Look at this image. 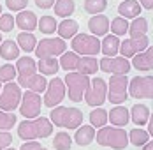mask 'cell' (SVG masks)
<instances>
[{
    "label": "cell",
    "instance_id": "obj_1",
    "mask_svg": "<svg viewBox=\"0 0 153 150\" xmlns=\"http://www.w3.org/2000/svg\"><path fill=\"white\" fill-rule=\"evenodd\" d=\"M53 133V124L46 117H37L32 120H25L18 125V136L23 141H35V140H42L48 138Z\"/></svg>",
    "mask_w": 153,
    "mask_h": 150
},
{
    "label": "cell",
    "instance_id": "obj_2",
    "mask_svg": "<svg viewBox=\"0 0 153 150\" xmlns=\"http://www.w3.org/2000/svg\"><path fill=\"white\" fill-rule=\"evenodd\" d=\"M83 118L85 115L79 108H69V106H55L49 113L51 124L63 129H77L83 124Z\"/></svg>",
    "mask_w": 153,
    "mask_h": 150
},
{
    "label": "cell",
    "instance_id": "obj_3",
    "mask_svg": "<svg viewBox=\"0 0 153 150\" xmlns=\"http://www.w3.org/2000/svg\"><path fill=\"white\" fill-rule=\"evenodd\" d=\"M95 140L100 147H109L114 150H125L128 145V136L123 127L104 125L99 131H95Z\"/></svg>",
    "mask_w": 153,
    "mask_h": 150
},
{
    "label": "cell",
    "instance_id": "obj_4",
    "mask_svg": "<svg viewBox=\"0 0 153 150\" xmlns=\"http://www.w3.org/2000/svg\"><path fill=\"white\" fill-rule=\"evenodd\" d=\"M62 80L65 85V95H69L72 103H81L90 87V78L74 71V73H67V76Z\"/></svg>",
    "mask_w": 153,
    "mask_h": 150
},
{
    "label": "cell",
    "instance_id": "obj_5",
    "mask_svg": "<svg viewBox=\"0 0 153 150\" xmlns=\"http://www.w3.org/2000/svg\"><path fill=\"white\" fill-rule=\"evenodd\" d=\"M106 99L111 104L120 106L128 99V78L127 74H114L107 81Z\"/></svg>",
    "mask_w": 153,
    "mask_h": 150
},
{
    "label": "cell",
    "instance_id": "obj_6",
    "mask_svg": "<svg viewBox=\"0 0 153 150\" xmlns=\"http://www.w3.org/2000/svg\"><path fill=\"white\" fill-rule=\"evenodd\" d=\"M72 51L79 57H95L100 53V41L92 34H76L72 37Z\"/></svg>",
    "mask_w": 153,
    "mask_h": 150
},
{
    "label": "cell",
    "instance_id": "obj_7",
    "mask_svg": "<svg viewBox=\"0 0 153 150\" xmlns=\"http://www.w3.org/2000/svg\"><path fill=\"white\" fill-rule=\"evenodd\" d=\"M37 58H56L63 51H67V44L60 37H44L35 44Z\"/></svg>",
    "mask_w": 153,
    "mask_h": 150
},
{
    "label": "cell",
    "instance_id": "obj_8",
    "mask_svg": "<svg viewBox=\"0 0 153 150\" xmlns=\"http://www.w3.org/2000/svg\"><path fill=\"white\" fill-rule=\"evenodd\" d=\"M21 87L11 81V83H4V87L0 90V110L2 111H9L14 113V110L19 106L21 101Z\"/></svg>",
    "mask_w": 153,
    "mask_h": 150
},
{
    "label": "cell",
    "instance_id": "obj_9",
    "mask_svg": "<svg viewBox=\"0 0 153 150\" xmlns=\"http://www.w3.org/2000/svg\"><path fill=\"white\" fill-rule=\"evenodd\" d=\"M41 106H42V99L39 94L27 90L25 94H21V101H19V113L25 117V120L37 118L41 115Z\"/></svg>",
    "mask_w": 153,
    "mask_h": 150
},
{
    "label": "cell",
    "instance_id": "obj_10",
    "mask_svg": "<svg viewBox=\"0 0 153 150\" xmlns=\"http://www.w3.org/2000/svg\"><path fill=\"white\" fill-rule=\"evenodd\" d=\"M128 95L134 99H153V76H136L128 81Z\"/></svg>",
    "mask_w": 153,
    "mask_h": 150
},
{
    "label": "cell",
    "instance_id": "obj_11",
    "mask_svg": "<svg viewBox=\"0 0 153 150\" xmlns=\"http://www.w3.org/2000/svg\"><path fill=\"white\" fill-rule=\"evenodd\" d=\"M106 94H107V83L102 78H93L90 80V87L85 94L86 104L92 108H99L106 103Z\"/></svg>",
    "mask_w": 153,
    "mask_h": 150
},
{
    "label": "cell",
    "instance_id": "obj_12",
    "mask_svg": "<svg viewBox=\"0 0 153 150\" xmlns=\"http://www.w3.org/2000/svg\"><path fill=\"white\" fill-rule=\"evenodd\" d=\"M65 99V85H63V80L62 78H53L51 81H48L46 90H44V99H42V104L48 108H55L58 106Z\"/></svg>",
    "mask_w": 153,
    "mask_h": 150
},
{
    "label": "cell",
    "instance_id": "obj_13",
    "mask_svg": "<svg viewBox=\"0 0 153 150\" xmlns=\"http://www.w3.org/2000/svg\"><path fill=\"white\" fill-rule=\"evenodd\" d=\"M99 69L104 71L107 74H128V71L132 69L130 62L123 57H104L99 62Z\"/></svg>",
    "mask_w": 153,
    "mask_h": 150
},
{
    "label": "cell",
    "instance_id": "obj_14",
    "mask_svg": "<svg viewBox=\"0 0 153 150\" xmlns=\"http://www.w3.org/2000/svg\"><path fill=\"white\" fill-rule=\"evenodd\" d=\"M148 46H150V39H148L146 35H141V37H128V39H125L123 43H120L118 53L122 55L123 58L128 60V58H132L134 55L144 51Z\"/></svg>",
    "mask_w": 153,
    "mask_h": 150
},
{
    "label": "cell",
    "instance_id": "obj_15",
    "mask_svg": "<svg viewBox=\"0 0 153 150\" xmlns=\"http://www.w3.org/2000/svg\"><path fill=\"white\" fill-rule=\"evenodd\" d=\"M37 62L32 58V57H19L16 62V78H18V85L25 88V83L30 80L33 74H37Z\"/></svg>",
    "mask_w": 153,
    "mask_h": 150
},
{
    "label": "cell",
    "instance_id": "obj_16",
    "mask_svg": "<svg viewBox=\"0 0 153 150\" xmlns=\"http://www.w3.org/2000/svg\"><path fill=\"white\" fill-rule=\"evenodd\" d=\"M130 65H132L134 69H137V71H143V73L152 71L153 69V48L152 46H148L144 51H141V53H137V55H134V57H132V62H130Z\"/></svg>",
    "mask_w": 153,
    "mask_h": 150
},
{
    "label": "cell",
    "instance_id": "obj_17",
    "mask_svg": "<svg viewBox=\"0 0 153 150\" xmlns=\"http://www.w3.org/2000/svg\"><path fill=\"white\" fill-rule=\"evenodd\" d=\"M88 28L95 37H104L109 32V18L104 14H95L88 20Z\"/></svg>",
    "mask_w": 153,
    "mask_h": 150
},
{
    "label": "cell",
    "instance_id": "obj_18",
    "mask_svg": "<svg viewBox=\"0 0 153 150\" xmlns=\"http://www.w3.org/2000/svg\"><path fill=\"white\" fill-rule=\"evenodd\" d=\"M107 122H111L113 127H125V125L130 122L128 110L122 104L116 106V108H113L111 111H107Z\"/></svg>",
    "mask_w": 153,
    "mask_h": 150
},
{
    "label": "cell",
    "instance_id": "obj_19",
    "mask_svg": "<svg viewBox=\"0 0 153 150\" xmlns=\"http://www.w3.org/2000/svg\"><path fill=\"white\" fill-rule=\"evenodd\" d=\"M14 23L23 32H32L37 28V16L33 11H19L14 18Z\"/></svg>",
    "mask_w": 153,
    "mask_h": 150
},
{
    "label": "cell",
    "instance_id": "obj_20",
    "mask_svg": "<svg viewBox=\"0 0 153 150\" xmlns=\"http://www.w3.org/2000/svg\"><path fill=\"white\" fill-rule=\"evenodd\" d=\"M128 115H130V120H132L137 127H143V125H146L148 120H150V106L134 104L132 108H130Z\"/></svg>",
    "mask_w": 153,
    "mask_h": 150
},
{
    "label": "cell",
    "instance_id": "obj_21",
    "mask_svg": "<svg viewBox=\"0 0 153 150\" xmlns=\"http://www.w3.org/2000/svg\"><path fill=\"white\" fill-rule=\"evenodd\" d=\"M141 11H143V7L139 5L137 0H122V4L118 5V13L122 18L125 20H134V18H137L141 14Z\"/></svg>",
    "mask_w": 153,
    "mask_h": 150
},
{
    "label": "cell",
    "instance_id": "obj_22",
    "mask_svg": "<svg viewBox=\"0 0 153 150\" xmlns=\"http://www.w3.org/2000/svg\"><path fill=\"white\" fill-rule=\"evenodd\" d=\"M77 30H79V23L76 20H71V18H65L63 21H60L56 25V32H58L60 39H63V41L65 39H72L77 34Z\"/></svg>",
    "mask_w": 153,
    "mask_h": 150
},
{
    "label": "cell",
    "instance_id": "obj_23",
    "mask_svg": "<svg viewBox=\"0 0 153 150\" xmlns=\"http://www.w3.org/2000/svg\"><path fill=\"white\" fill-rule=\"evenodd\" d=\"M120 43H122L120 37H116L113 34H106L104 39L100 41V53H104V57H116Z\"/></svg>",
    "mask_w": 153,
    "mask_h": 150
},
{
    "label": "cell",
    "instance_id": "obj_24",
    "mask_svg": "<svg viewBox=\"0 0 153 150\" xmlns=\"http://www.w3.org/2000/svg\"><path fill=\"white\" fill-rule=\"evenodd\" d=\"M74 141L79 147H86L92 141H95V127L92 125H79L74 134Z\"/></svg>",
    "mask_w": 153,
    "mask_h": 150
},
{
    "label": "cell",
    "instance_id": "obj_25",
    "mask_svg": "<svg viewBox=\"0 0 153 150\" xmlns=\"http://www.w3.org/2000/svg\"><path fill=\"white\" fill-rule=\"evenodd\" d=\"M35 65H37L39 74L42 76H56V73L60 71L58 58H39Z\"/></svg>",
    "mask_w": 153,
    "mask_h": 150
},
{
    "label": "cell",
    "instance_id": "obj_26",
    "mask_svg": "<svg viewBox=\"0 0 153 150\" xmlns=\"http://www.w3.org/2000/svg\"><path fill=\"white\" fill-rule=\"evenodd\" d=\"M99 71V62L95 57H79L76 73H81L85 76H92Z\"/></svg>",
    "mask_w": 153,
    "mask_h": 150
},
{
    "label": "cell",
    "instance_id": "obj_27",
    "mask_svg": "<svg viewBox=\"0 0 153 150\" xmlns=\"http://www.w3.org/2000/svg\"><path fill=\"white\" fill-rule=\"evenodd\" d=\"M0 58L4 60H18L19 58V48L13 39H5L0 43Z\"/></svg>",
    "mask_w": 153,
    "mask_h": 150
},
{
    "label": "cell",
    "instance_id": "obj_28",
    "mask_svg": "<svg viewBox=\"0 0 153 150\" xmlns=\"http://www.w3.org/2000/svg\"><path fill=\"white\" fill-rule=\"evenodd\" d=\"M77 62H79V55H76L74 51H63L60 55L58 65L65 73H74L77 69Z\"/></svg>",
    "mask_w": 153,
    "mask_h": 150
},
{
    "label": "cell",
    "instance_id": "obj_29",
    "mask_svg": "<svg viewBox=\"0 0 153 150\" xmlns=\"http://www.w3.org/2000/svg\"><path fill=\"white\" fill-rule=\"evenodd\" d=\"M148 28H150L148 20L143 18V16H137V18H134L132 23H128V30L127 32L130 34V37H141V35L148 34Z\"/></svg>",
    "mask_w": 153,
    "mask_h": 150
},
{
    "label": "cell",
    "instance_id": "obj_30",
    "mask_svg": "<svg viewBox=\"0 0 153 150\" xmlns=\"http://www.w3.org/2000/svg\"><path fill=\"white\" fill-rule=\"evenodd\" d=\"M53 7H55V14L65 20V18H69L71 14H74L76 2L74 0H55Z\"/></svg>",
    "mask_w": 153,
    "mask_h": 150
},
{
    "label": "cell",
    "instance_id": "obj_31",
    "mask_svg": "<svg viewBox=\"0 0 153 150\" xmlns=\"http://www.w3.org/2000/svg\"><path fill=\"white\" fill-rule=\"evenodd\" d=\"M18 48L25 53H30L35 50V44H37V37L32 34V32H21L18 35V41H16Z\"/></svg>",
    "mask_w": 153,
    "mask_h": 150
},
{
    "label": "cell",
    "instance_id": "obj_32",
    "mask_svg": "<svg viewBox=\"0 0 153 150\" xmlns=\"http://www.w3.org/2000/svg\"><path fill=\"white\" fill-rule=\"evenodd\" d=\"M46 85H48V80H46V76H42V74H33L25 83V88L27 90H30V92H35V94H42L44 90H46Z\"/></svg>",
    "mask_w": 153,
    "mask_h": 150
},
{
    "label": "cell",
    "instance_id": "obj_33",
    "mask_svg": "<svg viewBox=\"0 0 153 150\" xmlns=\"http://www.w3.org/2000/svg\"><path fill=\"white\" fill-rule=\"evenodd\" d=\"M88 120H90L92 127L100 129V127L107 125V111L104 108H93L92 111H90V115H88Z\"/></svg>",
    "mask_w": 153,
    "mask_h": 150
},
{
    "label": "cell",
    "instance_id": "obj_34",
    "mask_svg": "<svg viewBox=\"0 0 153 150\" xmlns=\"http://www.w3.org/2000/svg\"><path fill=\"white\" fill-rule=\"evenodd\" d=\"M127 136H128V143H132L134 147H144L150 141V134L141 127L132 129L130 133H127Z\"/></svg>",
    "mask_w": 153,
    "mask_h": 150
},
{
    "label": "cell",
    "instance_id": "obj_35",
    "mask_svg": "<svg viewBox=\"0 0 153 150\" xmlns=\"http://www.w3.org/2000/svg\"><path fill=\"white\" fill-rule=\"evenodd\" d=\"M56 25L58 21L55 20V16H41V20H37V28L41 30V34H46V35H51L56 32Z\"/></svg>",
    "mask_w": 153,
    "mask_h": 150
},
{
    "label": "cell",
    "instance_id": "obj_36",
    "mask_svg": "<svg viewBox=\"0 0 153 150\" xmlns=\"http://www.w3.org/2000/svg\"><path fill=\"white\" fill-rule=\"evenodd\" d=\"M71 147H72V138L69 136V133L60 131L55 134V138H53V148L55 150H71Z\"/></svg>",
    "mask_w": 153,
    "mask_h": 150
},
{
    "label": "cell",
    "instance_id": "obj_37",
    "mask_svg": "<svg viewBox=\"0 0 153 150\" xmlns=\"http://www.w3.org/2000/svg\"><path fill=\"white\" fill-rule=\"evenodd\" d=\"M107 9V0H85V11L88 14H102Z\"/></svg>",
    "mask_w": 153,
    "mask_h": 150
},
{
    "label": "cell",
    "instance_id": "obj_38",
    "mask_svg": "<svg viewBox=\"0 0 153 150\" xmlns=\"http://www.w3.org/2000/svg\"><path fill=\"white\" fill-rule=\"evenodd\" d=\"M109 28H111V34L116 35V37L125 35L127 30H128V21H127L125 18H122V16H118V18H114V20L109 23Z\"/></svg>",
    "mask_w": 153,
    "mask_h": 150
},
{
    "label": "cell",
    "instance_id": "obj_39",
    "mask_svg": "<svg viewBox=\"0 0 153 150\" xmlns=\"http://www.w3.org/2000/svg\"><path fill=\"white\" fill-rule=\"evenodd\" d=\"M16 80V67L13 64L0 65V83H11Z\"/></svg>",
    "mask_w": 153,
    "mask_h": 150
},
{
    "label": "cell",
    "instance_id": "obj_40",
    "mask_svg": "<svg viewBox=\"0 0 153 150\" xmlns=\"http://www.w3.org/2000/svg\"><path fill=\"white\" fill-rule=\"evenodd\" d=\"M16 118L14 113H9V111H2L0 110V131H9L16 125Z\"/></svg>",
    "mask_w": 153,
    "mask_h": 150
},
{
    "label": "cell",
    "instance_id": "obj_41",
    "mask_svg": "<svg viewBox=\"0 0 153 150\" xmlns=\"http://www.w3.org/2000/svg\"><path fill=\"white\" fill-rule=\"evenodd\" d=\"M14 27H16L14 16L9 14V13H4V14H0V32H11Z\"/></svg>",
    "mask_w": 153,
    "mask_h": 150
},
{
    "label": "cell",
    "instance_id": "obj_42",
    "mask_svg": "<svg viewBox=\"0 0 153 150\" xmlns=\"http://www.w3.org/2000/svg\"><path fill=\"white\" fill-rule=\"evenodd\" d=\"M5 5H7V9H11L13 13H19V11H25V9H27L28 0H5Z\"/></svg>",
    "mask_w": 153,
    "mask_h": 150
},
{
    "label": "cell",
    "instance_id": "obj_43",
    "mask_svg": "<svg viewBox=\"0 0 153 150\" xmlns=\"http://www.w3.org/2000/svg\"><path fill=\"white\" fill-rule=\"evenodd\" d=\"M11 143H13V134L9 131H0V150L11 147Z\"/></svg>",
    "mask_w": 153,
    "mask_h": 150
},
{
    "label": "cell",
    "instance_id": "obj_44",
    "mask_svg": "<svg viewBox=\"0 0 153 150\" xmlns=\"http://www.w3.org/2000/svg\"><path fill=\"white\" fill-rule=\"evenodd\" d=\"M19 150H48V148H44V147H42L41 143H37V141H25Z\"/></svg>",
    "mask_w": 153,
    "mask_h": 150
},
{
    "label": "cell",
    "instance_id": "obj_45",
    "mask_svg": "<svg viewBox=\"0 0 153 150\" xmlns=\"http://www.w3.org/2000/svg\"><path fill=\"white\" fill-rule=\"evenodd\" d=\"M33 2H35V5L41 7V9H51L53 4H55V0H33Z\"/></svg>",
    "mask_w": 153,
    "mask_h": 150
},
{
    "label": "cell",
    "instance_id": "obj_46",
    "mask_svg": "<svg viewBox=\"0 0 153 150\" xmlns=\"http://www.w3.org/2000/svg\"><path fill=\"white\" fill-rule=\"evenodd\" d=\"M137 2H139V5H141L143 9H148V11L153 9V0H137Z\"/></svg>",
    "mask_w": 153,
    "mask_h": 150
},
{
    "label": "cell",
    "instance_id": "obj_47",
    "mask_svg": "<svg viewBox=\"0 0 153 150\" xmlns=\"http://www.w3.org/2000/svg\"><path fill=\"white\" fill-rule=\"evenodd\" d=\"M146 133H148V134H153V120L152 118L148 120V131H146Z\"/></svg>",
    "mask_w": 153,
    "mask_h": 150
},
{
    "label": "cell",
    "instance_id": "obj_48",
    "mask_svg": "<svg viewBox=\"0 0 153 150\" xmlns=\"http://www.w3.org/2000/svg\"><path fill=\"white\" fill-rule=\"evenodd\" d=\"M143 150H153V141H148V143L143 147Z\"/></svg>",
    "mask_w": 153,
    "mask_h": 150
},
{
    "label": "cell",
    "instance_id": "obj_49",
    "mask_svg": "<svg viewBox=\"0 0 153 150\" xmlns=\"http://www.w3.org/2000/svg\"><path fill=\"white\" fill-rule=\"evenodd\" d=\"M4 150H14V148H11V147H7V148H4Z\"/></svg>",
    "mask_w": 153,
    "mask_h": 150
},
{
    "label": "cell",
    "instance_id": "obj_50",
    "mask_svg": "<svg viewBox=\"0 0 153 150\" xmlns=\"http://www.w3.org/2000/svg\"><path fill=\"white\" fill-rule=\"evenodd\" d=\"M2 41H4V39H2V34H0V43H2Z\"/></svg>",
    "mask_w": 153,
    "mask_h": 150
},
{
    "label": "cell",
    "instance_id": "obj_51",
    "mask_svg": "<svg viewBox=\"0 0 153 150\" xmlns=\"http://www.w3.org/2000/svg\"><path fill=\"white\" fill-rule=\"evenodd\" d=\"M0 14H2V5H0Z\"/></svg>",
    "mask_w": 153,
    "mask_h": 150
},
{
    "label": "cell",
    "instance_id": "obj_52",
    "mask_svg": "<svg viewBox=\"0 0 153 150\" xmlns=\"http://www.w3.org/2000/svg\"><path fill=\"white\" fill-rule=\"evenodd\" d=\"M0 90H2V83H0Z\"/></svg>",
    "mask_w": 153,
    "mask_h": 150
}]
</instances>
